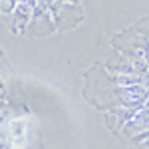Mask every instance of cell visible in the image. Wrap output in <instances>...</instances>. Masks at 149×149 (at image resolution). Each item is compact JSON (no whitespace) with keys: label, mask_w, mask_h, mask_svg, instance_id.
Listing matches in <instances>:
<instances>
[{"label":"cell","mask_w":149,"mask_h":149,"mask_svg":"<svg viewBox=\"0 0 149 149\" xmlns=\"http://www.w3.org/2000/svg\"><path fill=\"white\" fill-rule=\"evenodd\" d=\"M12 131V143L14 147H22L26 143V133H28V127H26V121L24 119H14L10 123V127H6Z\"/></svg>","instance_id":"cell-1"},{"label":"cell","mask_w":149,"mask_h":149,"mask_svg":"<svg viewBox=\"0 0 149 149\" xmlns=\"http://www.w3.org/2000/svg\"><path fill=\"white\" fill-rule=\"evenodd\" d=\"M117 84L123 88L137 86V84H141V74H121V76H117Z\"/></svg>","instance_id":"cell-2"},{"label":"cell","mask_w":149,"mask_h":149,"mask_svg":"<svg viewBox=\"0 0 149 149\" xmlns=\"http://www.w3.org/2000/svg\"><path fill=\"white\" fill-rule=\"evenodd\" d=\"M20 4V0H2V12H12V10H16V6Z\"/></svg>","instance_id":"cell-3"},{"label":"cell","mask_w":149,"mask_h":149,"mask_svg":"<svg viewBox=\"0 0 149 149\" xmlns=\"http://www.w3.org/2000/svg\"><path fill=\"white\" fill-rule=\"evenodd\" d=\"M147 68H149V58H147Z\"/></svg>","instance_id":"cell-4"}]
</instances>
